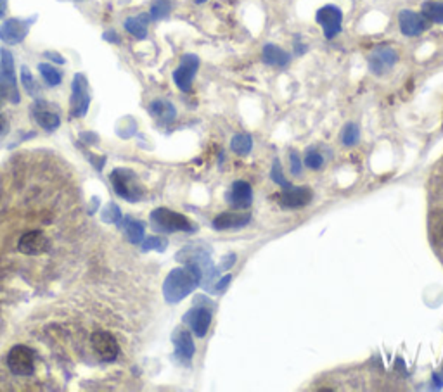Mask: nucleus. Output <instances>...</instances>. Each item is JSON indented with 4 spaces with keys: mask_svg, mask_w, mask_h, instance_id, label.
Returning <instances> with one entry per match:
<instances>
[{
    "mask_svg": "<svg viewBox=\"0 0 443 392\" xmlns=\"http://www.w3.org/2000/svg\"><path fill=\"white\" fill-rule=\"evenodd\" d=\"M252 221L249 214H237V213H222L213 219L215 230H236L242 229Z\"/></svg>",
    "mask_w": 443,
    "mask_h": 392,
    "instance_id": "a211bd4d",
    "label": "nucleus"
},
{
    "mask_svg": "<svg viewBox=\"0 0 443 392\" xmlns=\"http://www.w3.org/2000/svg\"><path fill=\"white\" fill-rule=\"evenodd\" d=\"M149 113H151V116H155L156 120L163 125L172 123V121L175 120V116H177V111H175L174 104L168 100L151 102V105H149Z\"/></svg>",
    "mask_w": 443,
    "mask_h": 392,
    "instance_id": "aec40b11",
    "label": "nucleus"
},
{
    "mask_svg": "<svg viewBox=\"0 0 443 392\" xmlns=\"http://www.w3.org/2000/svg\"><path fill=\"white\" fill-rule=\"evenodd\" d=\"M203 2H206V0H196V4H203Z\"/></svg>",
    "mask_w": 443,
    "mask_h": 392,
    "instance_id": "ea45409f",
    "label": "nucleus"
},
{
    "mask_svg": "<svg viewBox=\"0 0 443 392\" xmlns=\"http://www.w3.org/2000/svg\"><path fill=\"white\" fill-rule=\"evenodd\" d=\"M103 218L104 221H111V223H118L120 218H121V213H120V207L116 206V204H109L108 207L103 211Z\"/></svg>",
    "mask_w": 443,
    "mask_h": 392,
    "instance_id": "7c9ffc66",
    "label": "nucleus"
},
{
    "mask_svg": "<svg viewBox=\"0 0 443 392\" xmlns=\"http://www.w3.org/2000/svg\"><path fill=\"white\" fill-rule=\"evenodd\" d=\"M30 31V21L26 19H7L4 25H0V40L9 45L21 44Z\"/></svg>",
    "mask_w": 443,
    "mask_h": 392,
    "instance_id": "ddd939ff",
    "label": "nucleus"
},
{
    "mask_svg": "<svg viewBox=\"0 0 443 392\" xmlns=\"http://www.w3.org/2000/svg\"><path fill=\"white\" fill-rule=\"evenodd\" d=\"M230 280H232V277H230V275H225V277H223V278H222V280H218V282H217V284H215V287H213V292H215V291H217V292H222V291H223V289H225V287H227V285H229V284H230Z\"/></svg>",
    "mask_w": 443,
    "mask_h": 392,
    "instance_id": "f704fd0d",
    "label": "nucleus"
},
{
    "mask_svg": "<svg viewBox=\"0 0 443 392\" xmlns=\"http://www.w3.org/2000/svg\"><path fill=\"white\" fill-rule=\"evenodd\" d=\"M282 207L288 209H298V207H305L312 202L313 194L308 187H295L291 183L282 187Z\"/></svg>",
    "mask_w": 443,
    "mask_h": 392,
    "instance_id": "2eb2a0df",
    "label": "nucleus"
},
{
    "mask_svg": "<svg viewBox=\"0 0 443 392\" xmlns=\"http://www.w3.org/2000/svg\"><path fill=\"white\" fill-rule=\"evenodd\" d=\"M225 201L229 206L236 211L248 209L253 202V189L248 182L245 180H237L232 183L230 190L225 194Z\"/></svg>",
    "mask_w": 443,
    "mask_h": 392,
    "instance_id": "9b49d317",
    "label": "nucleus"
},
{
    "mask_svg": "<svg viewBox=\"0 0 443 392\" xmlns=\"http://www.w3.org/2000/svg\"><path fill=\"white\" fill-rule=\"evenodd\" d=\"M167 246H168V242L162 237H149L144 241L142 249L144 250H164L167 249Z\"/></svg>",
    "mask_w": 443,
    "mask_h": 392,
    "instance_id": "c756f323",
    "label": "nucleus"
},
{
    "mask_svg": "<svg viewBox=\"0 0 443 392\" xmlns=\"http://www.w3.org/2000/svg\"><path fill=\"white\" fill-rule=\"evenodd\" d=\"M421 14L425 16L428 21L443 25V2H437V0H428V2L422 4Z\"/></svg>",
    "mask_w": 443,
    "mask_h": 392,
    "instance_id": "5701e85b",
    "label": "nucleus"
},
{
    "mask_svg": "<svg viewBox=\"0 0 443 392\" xmlns=\"http://www.w3.org/2000/svg\"><path fill=\"white\" fill-rule=\"evenodd\" d=\"M262 61L267 66H272V68H286L291 62V56L286 50H282L281 47L267 44L262 50Z\"/></svg>",
    "mask_w": 443,
    "mask_h": 392,
    "instance_id": "6ab92c4d",
    "label": "nucleus"
},
{
    "mask_svg": "<svg viewBox=\"0 0 443 392\" xmlns=\"http://www.w3.org/2000/svg\"><path fill=\"white\" fill-rule=\"evenodd\" d=\"M151 225L156 232L162 234H175V232H192L194 226L182 214L175 211L167 209V207H158L151 213Z\"/></svg>",
    "mask_w": 443,
    "mask_h": 392,
    "instance_id": "f03ea898",
    "label": "nucleus"
},
{
    "mask_svg": "<svg viewBox=\"0 0 443 392\" xmlns=\"http://www.w3.org/2000/svg\"><path fill=\"white\" fill-rule=\"evenodd\" d=\"M230 149L239 156H248L253 149L252 137H249L248 133H237V135L232 137V140H230Z\"/></svg>",
    "mask_w": 443,
    "mask_h": 392,
    "instance_id": "b1692460",
    "label": "nucleus"
},
{
    "mask_svg": "<svg viewBox=\"0 0 443 392\" xmlns=\"http://www.w3.org/2000/svg\"><path fill=\"white\" fill-rule=\"evenodd\" d=\"M398 26H400V31H402V35H405V37H419L422 31H426L430 28L428 19H426L425 16L414 13V11H409V9L400 11Z\"/></svg>",
    "mask_w": 443,
    "mask_h": 392,
    "instance_id": "f8f14e48",
    "label": "nucleus"
},
{
    "mask_svg": "<svg viewBox=\"0 0 443 392\" xmlns=\"http://www.w3.org/2000/svg\"><path fill=\"white\" fill-rule=\"evenodd\" d=\"M6 130V120H4V116H0V132Z\"/></svg>",
    "mask_w": 443,
    "mask_h": 392,
    "instance_id": "58836bf2",
    "label": "nucleus"
},
{
    "mask_svg": "<svg viewBox=\"0 0 443 392\" xmlns=\"http://www.w3.org/2000/svg\"><path fill=\"white\" fill-rule=\"evenodd\" d=\"M341 144L344 147H354L360 140V130L355 123H347L341 130Z\"/></svg>",
    "mask_w": 443,
    "mask_h": 392,
    "instance_id": "a878e982",
    "label": "nucleus"
},
{
    "mask_svg": "<svg viewBox=\"0 0 443 392\" xmlns=\"http://www.w3.org/2000/svg\"><path fill=\"white\" fill-rule=\"evenodd\" d=\"M199 68V57L194 54H186L180 61L179 68L174 71V81L175 85L182 90V92H191L192 90V80H194L196 73Z\"/></svg>",
    "mask_w": 443,
    "mask_h": 392,
    "instance_id": "1a4fd4ad",
    "label": "nucleus"
},
{
    "mask_svg": "<svg viewBox=\"0 0 443 392\" xmlns=\"http://www.w3.org/2000/svg\"><path fill=\"white\" fill-rule=\"evenodd\" d=\"M92 347L103 362H115L120 352L115 335H111L109 332H96L92 335Z\"/></svg>",
    "mask_w": 443,
    "mask_h": 392,
    "instance_id": "4468645a",
    "label": "nucleus"
},
{
    "mask_svg": "<svg viewBox=\"0 0 443 392\" xmlns=\"http://www.w3.org/2000/svg\"><path fill=\"white\" fill-rule=\"evenodd\" d=\"M398 61L397 50L391 49L388 45H379L367 56V62H369V69L372 74L376 76H381V74L388 73L395 66V62Z\"/></svg>",
    "mask_w": 443,
    "mask_h": 392,
    "instance_id": "423d86ee",
    "label": "nucleus"
},
{
    "mask_svg": "<svg viewBox=\"0 0 443 392\" xmlns=\"http://www.w3.org/2000/svg\"><path fill=\"white\" fill-rule=\"evenodd\" d=\"M49 247H50L49 238H47L42 232H38V230L25 234L18 242V249L21 250L23 254H28V256H38V254H44L49 250Z\"/></svg>",
    "mask_w": 443,
    "mask_h": 392,
    "instance_id": "dca6fc26",
    "label": "nucleus"
},
{
    "mask_svg": "<svg viewBox=\"0 0 443 392\" xmlns=\"http://www.w3.org/2000/svg\"><path fill=\"white\" fill-rule=\"evenodd\" d=\"M295 52L298 54V56H301V54L307 52V45H303L301 42H296L295 44Z\"/></svg>",
    "mask_w": 443,
    "mask_h": 392,
    "instance_id": "c9c22d12",
    "label": "nucleus"
},
{
    "mask_svg": "<svg viewBox=\"0 0 443 392\" xmlns=\"http://www.w3.org/2000/svg\"><path fill=\"white\" fill-rule=\"evenodd\" d=\"M72 116L73 117H82L87 115L89 105H90V93H89V85L87 78L82 73L74 74V80L72 85Z\"/></svg>",
    "mask_w": 443,
    "mask_h": 392,
    "instance_id": "6e6552de",
    "label": "nucleus"
},
{
    "mask_svg": "<svg viewBox=\"0 0 443 392\" xmlns=\"http://www.w3.org/2000/svg\"><path fill=\"white\" fill-rule=\"evenodd\" d=\"M172 11V4L170 0H155L151 4V13H149V18L152 21H159V19L167 18Z\"/></svg>",
    "mask_w": 443,
    "mask_h": 392,
    "instance_id": "bb28decb",
    "label": "nucleus"
},
{
    "mask_svg": "<svg viewBox=\"0 0 443 392\" xmlns=\"http://www.w3.org/2000/svg\"><path fill=\"white\" fill-rule=\"evenodd\" d=\"M289 161H291V173L295 176L301 175V168H303V164H301L300 154H298L296 151H291L289 152Z\"/></svg>",
    "mask_w": 443,
    "mask_h": 392,
    "instance_id": "72a5a7b5",
    "label": "nucleus"
},
{
    "mask_svg": "<svg viewBox=\"0 0 443 392\" xmlns=\"http://www.w3.org/2000/svg\"><path fill=\"white\" fill-rule=\"evenodd\" d=\"M0 93L13 104H18L21 99L18 85H16L14 57L6 49L0 50Z\"/></svg>",
    "mask_w": 443,
    "mask_h": 392,
    "instance_id": "20e7f679",
    "label": "nucleus"
},
{
    "mask_svg": "<svg viewBox=\"0 0 443 392\" xmlns=\"http://www.w3.org/2000/svg\"><path fill=\"white\" fill-rule=\"evenodd\" d=\"M125 235L132 244H140L144 241V223L137 219H127L125 221Z\"/></svg>",
    "mask_w": 443,
    "mask_h": 392,
    "instance_id": "393cba45",
    "label": "nucleus"
},
{
    "mask_svg": "<svg viewBox=\"0 0 443 392\" xmlns=\"http://www.w3.org/2000/svg\"><path fill=\"white\" fill-rule=\"evenodd\" d=\"M6 9H7V0H0V18L6 14Z\"/></svg>",
    "mask_w": 443,
    "mask_h": 392,
    "instance_id": "4c0bfd02",
    "label": "nucleus"
},
{
    "mask_svg": "<svg viewBox=\"0 0 443 392\" xmlns=\"http://www.w3.org/2000/svg\"><path fill=\"white\" fill-rule=\"evenodd\" d=\"M113 183V189L120 197L128 202H137L142 199V187H140L137 175L127 168H116L109 176Z\"/></svg>",
    "mask_w": 443,
    "mask_h": 392,
    "instance_id": "7ed1b4c3",
    "label": "nucleus"
},
{
    "mask_svg": "<svg viewBox=\"0 0 443 392\" xmlns=\"http://www.w3.org/2000/svg\"><path fill=\"white\" fill-rule=\"evenodd\" d=\"M149 16L146 14H140V16H135V18H128L127 21H125V28H127V31L130 35H133L135 38H139V40H142V38L147 37V23H149Z\"/></svg>",
    "mask_w": 443,
    "mask_h": 392,
    "instance_id": "4be33fe9",
    "label": "nucleus"
},
{
    "mask_svg": "<svg viewBox=\"0 0 443 392\" xmlns=\"http://www.w3.org/2000/svg\"><path fill=\"white\" fill-rule=\"evenodd\" d=\"M172 340H174L175 346V356L184 359V362H191V358L196 352V346L194 342H192V337L189 332H187L186 328H177V330L174 332Z\"/></svg>",
    "mask_w": 443,
    "mask_h": 392,
    "instance_id": "f3484780",
    "label": "nucleus"
},
{
    "mask_svg": "<svg viewBox=\"0 0 443 392\" xmlns=\"http://www.w3.org/2000/svg\"><path fill=\"white\" fill-rule=\"evenodd\" d=\"M47 57L49 59H52V61H56V62H60V64H65V59H62L60 54H52V52H47L45 54Z\"/></svg>",
    "mask_w": 443,
    "mask_h": 392,
    "instance_id": "e433bc0d",
    "label": "nucleus"
},
{
    "mask_svg": "<svg viewBox=\"0 0 443 392\" xmlns=\"http://www.w3.org/2000/svg\"><path fill=\"white\" fill-rule=\"evenodd\" d=\"M270 178L274 180V182L277 183V185L284 187L288 185V182L284 180V176H282V171H281V163L279 161H274V166H272V171H270Z\"/></svg>",
    "mask_w": 443,
    "mask_h": 392,
    "instance_id": "473e14b6",
    "label": "nucleus"
},
{
    "mask_svg": "<svg viewBox=\"0 0 443 392\" xmlns=\"http://www.w3.org/2000/svg\"><path fill=\"white\" fill-rule=\"evenodd\" d=\"M21 78H23V83H25L26 90H28V93H31V96H35V93H37V85H35L33 76H31V73H30L28 68H23L21 69Z\"/></svg>",
    "mask_w": 443,
    "mask_h": 392,
    "instance_id": "2f4dec72",
    "label": "nucleus"
},
{
    "mask_svg": "<svg viewBox=\"0 0 443 392\" xmlns=\"http://www.w3.org/2000/svg\"><path fill=\"white\" fill-rule=\"evenodd\" d=\"M199 284H201V268L196 263H187L182 268H175L168 273L163 284V296L168 303H179L194 292Z\"/></svg>",
    "mask_w": 443,
    "mask_h": 392,
    "instance_id": "f257e3e1",
    "label": "nucleus"
},
{
    "mask_svg": "<svg viewBox=\"0 0 443 392\" xmlns=\"http://www.w3.org/2000/svg\"><path fill=\"white\" fill-rule=\"evenodd\" d=\"M38 71H40L42 78H44L45 83L49 85V87H56V85L61 83L62 76H61V73L57 71L56 68H54V66L40 64V66H38Z\"/></svg>",
    "mask_w": 443,
    "mask_h": 392,
    "instance_id": "cd10ccee",
    "label": "nucleus"
},
{
    "mask_svg": "<svg viewBox=\"0 0 443 392\" xmlns=\"http://www.w3.org/2000/svg\"><path fill=\"white\" fill-rule=\"evenodd\" d=\"M305 164H307L310 170H320L324 164V158L315 151V149H312V151H307V156H305Z\"/></svg>",
    "mask_w": 443,
    "mask_h": 392,
    "instance_id": "c85d7f7f",
    "label": "nucleus"
},
{
    "mask_svg": "<svg viewBox=\"0 0 443 392\" xmlns=\"http://www.w3.org/2000/svg\"><path fill=\"white\" fill-rule=\"evenodd\" d=\"M33 116H35V120L38 121V125H40V127L47 132L57 130L61 125V117L57 116L56 113L40 108V105H37V108L33 109Z\"/></svg>",
    "mask_w": 443,
    "mask_h": 392,
    "instance_id": "412c9836",
    "label": "nucleus"
},
{
    "mask_svg": "<svg viewBox=\"0 0 443 392\" xmlns=\"http://www.w3.org/2000/svg\"><path fill=\"white\" fill-rule=\"evenodd\" d=\"M315 21L323 26L324 37L327 40H332L336 35L341 31V23H343V13H341L340 7L336 6H324L317 11Z\"/></svg>",
    "mask_w": 443,
    "mask_h": 392,
    "instance_id": "0eeeda50",
    "label": "nucleus"
},
{
    "mask_svg": "<svg viewBox=\"0 0 443 392\" xmlns=\"http://www.w3.org/2000/svg\"><path fill=\"white\" fill-rule=\"evenodd\" d=\"M184 323L194 332L196 337H205L211 325V308L205 304H196L184 315Z\"/></svg>",
    "mask_w": 443,
    "mask_h": 392,
    "instance_id": "9d476101",
    "label": "nucleus"
},
{
    "mask_svg": "<svg viewBox=\"0 0 443 392\" xmlns=\"http://www.w3.org/2000/svg\"><path fill=\"white\" fill-rule=\"evenodd\" d=\"M7 367L14 375L28 377L35 370V351L28 346H14L7 356Z\"/></svg>",
    "mask_w": 443,
    "mask_h": 392,
    "instance_id": "39448f33",
    "label": "nucleus"
}]
</instances>
